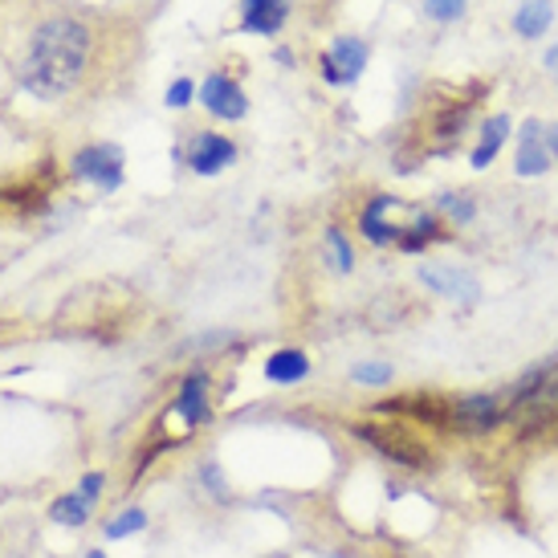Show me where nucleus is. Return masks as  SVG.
<instances>
[{
  "label": "nucleus",
  "instance_id": "14",
  "mask_svg": "<svg viewBox=\"0 0 558 558\" xmlns=\"http://www.w3.org/2000/svg\"><path fill=\"white\" fill-rule=\"evenodd\" d=\"M550 21H555V4H550V0H526V4L513 13V33L534 41V37H543V33L550 29Z\"/></svg>",
  "mask_w": 558,
  "mask_h": 558
},
{
  "label": "nucleus",
  "instance_id": "18",
  "mask_svg": "<svg viewBox=\"0 0 558 558\" xmlns=\"http://www.w3.org/2000/svg\"><path fill=\"white\" fill-rule=\"evenodd\" d=\"M143 526H147V513H143V510H123L107 526V538H126V534H140Z\"/></svg>",
  "mask_w": 558,
  "mask_h": 558
},
{
  "label": "nucleus",
  "instance_id": "8",
  "mask_svg": "<svg viewBox=\"0 0 558 558\" xmlns=\"http://www.w3.org/2000/svg\"><path fill=\"white\" fill-rule=\"evenodd\" d=\"M201 102H204V110H208V114L229 119V123H233V119H245V110H248L245 90H241L233 78H225V74H208V78H204Z\"/></svg>",
  "mask_w": 558,
  "mask_h": 558
},
{
  "label": "nucleus",
  "instance_id": "15",
  "mask_svg": "<svg viewBox=\"0 0 558 558\" xmlns=\"http://www.w3.org/2000/svg\"><path fill=\"white\" fill-rule=\"evenodd\" d=\"M506 140H510V119H506V114H494L489 123L481 126V140H477V147H473V168H489L497 159V151L506 147Z\"/></svg>",
  "mask_w": 558,
  "mask_h": 558
},
{
  "label": "nucleus",
  "instance_id": "11",
  "mask_svg": "<svg viewBox=\"0 0 558 558\" xmlns=\"http://www.w3.org/2000/svg\"><path fill=\"white\" fill-rule=\"evenodd\" d=\"M286 16H290V0H241V29L245 33L274 37L286 25Z\"/></svg>",
  "mask_w": 558,
  "mask_h": 558
},
{
  "label": "nucleus",
  "instance_id": "6",
  "mask_svg": "<svg viewBox=\"0 0 558 558\" xmlns=\"http://www.w3.org/2000/svg\"><path fill=\"white\" fill-rule=\"evenodd\" d=\"M420 281L433 290V294L449 298V302H465V306H473L481 298V281L469 274V269H461V265H440V262H428L416 269Z\"/></svg>",
  "mask_w": 558,
  "mask_h": 558
},
{
  "label": "nucleus",
  "instance_id": "10",
  "mask_svg": "<svg viewBox=\"0 0 558 558\" xmlns=\"http://www.w3.org/2000/svg\"><path fill=\"white\" fill-rule=\"evenodd\" d=\"M359 436H367L375 449H384L400 465H428V452L420 449L403 428H375V424H367V428H359Z\"/></svg>",
  "mask_w": 558,
  "mask_h": 558
},
{
  "label": "nucleus",
  "instance_id": "5",
  "mask_svg": "<svg viewBox=\"0 0 558 558\" xmlns=\"http://www.w3.org/2000/svg\"><path fill=\"white\" fill-rule=\"evenodd\" d=\"M501 416L506 408L494 396H465V400L440 403V424H449L457 433H489Z\"/></svg>",
  "mask_w": 558,
  "mask_h": 558
},
{
  "label": "nucleus",
  "instance_id": "7",
  "mask_svg": "<svg viewBox=\"0 0 558 558\" xmlns=\"http://www.w3.org/2000/svg\"><path fill=\"white\" fill-rule=\"evenodd\" d=\"M367 65V46L359 37H335L330 49L323 53V78L335 82V86H347L355 82Z\"/></svg>",
  "mask_w": 558,
  "mask_h": 558
},
{
  "label": "nucleus",
  "instance_id": "20",
  "mask_svg": "<svg viewBox=\"0 0 558 558\" xmlns=\"http://www.w3.org/2000/svg\"><path fill=\"white\" fill-rule=\"evenodd\" d=\"M351 375H355V384H372V388H384V384H391L388 363H359Z\"/></svg>",
  "mask_w": 558,
  "mask_h": 558
},
{
  "label": "nucleus",
  "instance_id": "9",
  "mask_svg": "<svg viewBox=\"0 0 558 558\" xmlns=\"http://www.w3.org/2000/svg\"><path fill=\"white\" fill-rule=\"evenodd\" d=\"M236 159V147L225 135H213V131H201L192 147H187V168L196 175H217Z\"/></svg>",
  "mask_w": 558,
  "mask_h": 558
},
{
  "label": "nucleus",
  "instance_id": "23",
  "mask_svg": "<svg viewBox=\"0 0 558 558\" xmlns=\"http://www.w3.org/2000/svg\"><path fill=\"white\" fill-rule=\"evenodd\" d=\"M440 208H449V213L457 220H469V217H473V204H469V196H445V201H440Z\"/></svg>",
  "mask_w": 558,
  "mask_h": 558
},
{
  "label": "nucleus",
  "instance_id": "27",
  "mask_svg": "<svg viewBox=\"0 0 558 558\" xmlns=\"http://www.w3.org/2000/svg\"><path fill=\"white\" fill-rule=\"evenodd\" d=\"M86 558H107V555H102V550H94V555H86Z\"/></svg>",
  "mask_w": 558,
  "mask_h": 558
},
{
  "label": "nucleus",
  "instance_id": "28",
  "mask_svg": "<svg viewBox=\"0 0 558 558\" xmlns=\"http://www.w3.org/2000/svg\"><path fill=\"white\" fill-rule=\"evenodd\" d=\"M269 558H286V555H269Z\"/></svg>",
  "mask_w": 558,
  "mask_h": 558
},
{
  "label": "nucleus",
  "instance_id": "13",
  "mask_svg": "<svg viewBox=\"0 0 558 558\" xmlns=\"http://www.w3.org/2000/svg\"><path fill=\"white\" fill-rule=\"evenodd\" d=\"M175 412L184 416V424H201V420H208V379H204L201 372L184 379L180 400H175Z\"/></svg>",
  "mask_w": 558,
  "mask_h": 558
},
{
  "label": "nucleus",
  "instance_id": "16",
  "mask_svg": "<svg viewBox=\"0 0 558 558\" xmlns=\"http://www.w3.org/2000/svg\"><path fill=\"white\" fill-rule=\"evenodd\" d=\"M306 372H311V363L302 351H274L265 359V379L269 384H298V379H306Z\"/></svg>",
  "mask_w": 558,
  "mask_h": 558
},
{
  "label": "nucleus",
  "instance_id": "17",
  "mask_svg": "<svg viewBox=\"0 0 558 558\" xmlns=\"http://www.w3.org/2000/svg\"><path fill=\"white\" fill-rule=\"evenodd\" d=\"M90 497H82L78 489H74V494H65V497H58V501H53V506H49V518H53V522H58V526H82V522H86V518H90Z\"/></svg>",
  "mask_w": 558,
  "mask_h": 558
},
{
  "label": "nucleus",
  "instance_id": "19",
  "mask_svg": "<svg viewBox=\"0 0 558 558\" xmlns=\"http://www.w3.org/2000/svg\"><path fill=\"white\" fill-rule=\"evenodd\" d=\"M326 248L335 253V269H339V274H347V269L355 265V257H351V245H347V236H342L339 229H326Z\"/></svg>",
  "mask_w": 558,
  "mask_h": 558
},
{
  "label": "nucleus",
  "instance_id": "26",
  "mask_svg": "<svg viewBox=\"0 0 558 558\" xmlns=\"http://www.w3.org/2000/svg\"><path fill=\"white\" fill-rule=\"evenodd\" d=\"M546 70H550V74L558 78V46L550 49V53H546Z\"/></svg>",
  "mask_w": 558,
  "mask_h": 558
},
{
  "label": "nucleus",
  "instance_id": "25",
  "mask_svg": "<svg viewBox=\"0 0 558 558\" xmlns=\"http://www.w3.org/2000/svg\"><path fill=\"white\" fill-rule=\"evenodd\" d=\"M543 140H546V151H550V159H555L558 156V126L543 123Z\"/></svg>",
  "mask_w": 558,
  "mask_h": 558
},
{
  "label": "nucleus",
  "instance_id": "21",
  "mask_svg": "<svg viewBox=\"0 0 558 558\" xmlns=\"http://www.w3.org/2000/svg\"><path fill=\"white\" fill-rule=\"evenodd\" d=\"M424 9H428V16L433 21H461V13H465V0H424Z\"/></svg>",
  "mask_w": 558,
  "mask_h": 558
},
{
  "label": "nucleus",
  "instance_id": "12",
  "mask_svg": "<svg viewBox=\"0 0 558 558\" xmlns=\"http://www.w3.org/2000/svg\"><path fill=\"white\" fill-rule=\"evenodd\" d=\"M546 168H550V151L543 140V123L530 119L518 135V175H543Z\"/></svg>",
  "mask_w": 558,
  "mask_h": 558
},
{
  "label": "nucleus",
  "instance_id": "3",
  "mask_svg": "<svg viewBox=\"0 0 558 558\" xmlns=\"http://www.w3.org/2000/svg\"><path fill=\"white\" fill-rule=\"evenodd\" d=\"M513 408L510 416L522 424V428H538V424H550L558 416V363H543L518 384V391L510 396Z\"/></svg>",
  "mask_w": 558,
  "mask_h": 558
},
{
  "label": "nucleus",
  "instance_id": "2",
  "mask_svg": "<svg viewBox=\"0 0 558 558\" xmlns=\"http://www.w3.org/2000/svg\"><path fill=\"white\" fill-rule=\"evenodd\" d=\"M359 225H363V236L372 245H400L408 253H416L436 233V217L428 208H412V204L396 201V196H375L363 208Z\"/></svg>",
  "mask_w": 558,
  "mask_h": 558
},
{
  "label": "nucleus",
  "instance_id": "1",
  "mask_svg": "<svg viewBox=\"0 0 558 558\" xmlns=\"http://www.w3.org/2000/svg\"><path fill=\"white\" fill-rule=\"evenodd\" d=\"M90 58V29L74 16H53L33 33L29 53L21 62V82L33 98L58 102L78 86Z\"/></svg>",
  "mask_w": 558,
  "mask_h": 558
},
{
  "label": "nucleus",
  "instance_id": "4",
  "mask_svg": "<svg viewBox=\"0 0 558 558\" xmlns=\"http://www.w3.org/2000/svg\"><path fill=\"white\" fill-rule=\"evenodd\" d=\"M74 175L102 192H114L123 184V151L114 143H90L74 156Z\"/></svg>",
  "mask_w": 558,
  "mask_h": 558
},
{
  "label": "nucleus",
  "instance_id": "24",
  "mask_svg": "<svg viewBox=\"0 0 558 558\" xmlns=\"http://www.w3.org/2000/svg\"><path fill=\"white\" fill-rule=\"evenodd\" d=\"M98 489H102V473H86V477H82V485H78V494L82 497H98Z\"/></svg>",
  "mask_w": 558,
  "mask_h": 558
},
{
  "label": "nucleus",
  "instance_id": "22",
  "mask_svg": "<svg viewBox=\"0 0 558 558\" xmlns=\"http://www.w3.org/2000/svg\"><path fill=\"white\" fill-rule=\"evenodd\" d=\"M192 94H196V86H192V82H187V78H175L168 86V107L171 110H184L187 102H192Z\"/></svg>",
  "mask_w": 558,
  "mask_h": 558
}]
</instances>
